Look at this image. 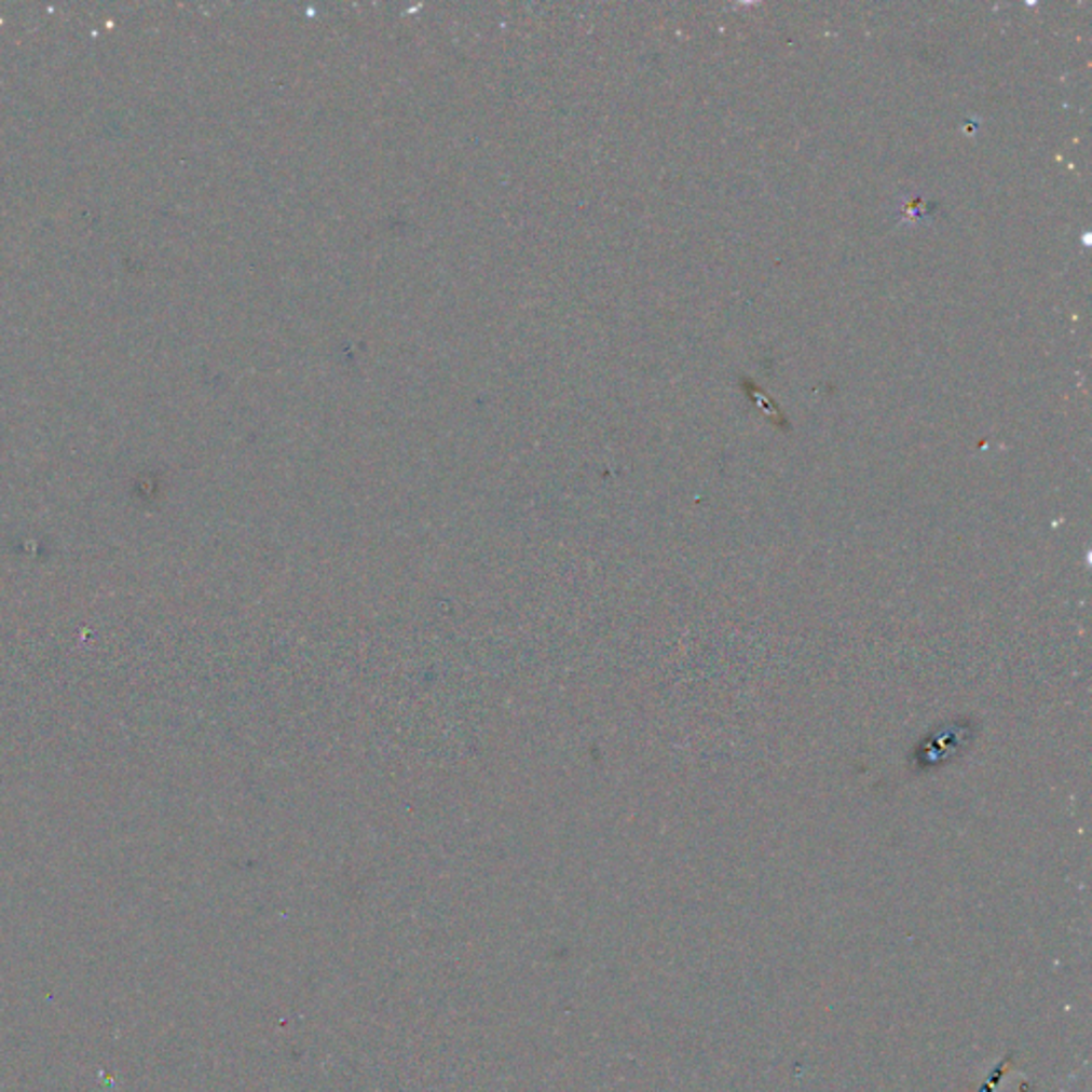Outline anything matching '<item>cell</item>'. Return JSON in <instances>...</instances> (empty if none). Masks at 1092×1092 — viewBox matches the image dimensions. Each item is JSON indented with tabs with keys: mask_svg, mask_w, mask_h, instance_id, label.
Segmentation results:
<instances>
[{
	"mask_svg": "<svg viewBox=\"0 0 1092 1092\" xmlns=\"http://www.w3.org/2000/svg\"><path fill=\"white\" fill-rule=\"evenodd\" d=\"M907 209V214H903V220H926L930 218V205H924V201L919 196H915L913 201H905L903 205V211Z\"/></svg>",
	"mask_w": 1092,
	"mask_h": 1092,
	"instance_id": "6da1fadb",
	"label": "cell"
}]
</instances>
